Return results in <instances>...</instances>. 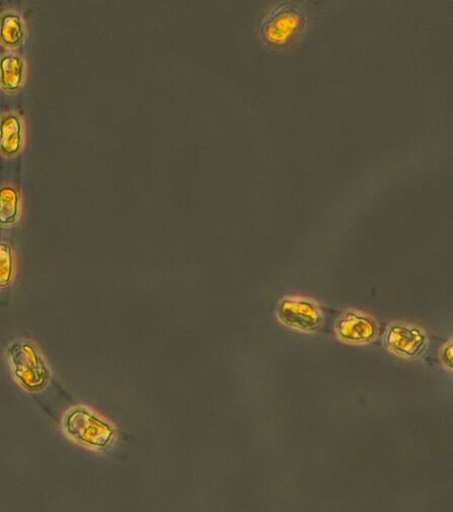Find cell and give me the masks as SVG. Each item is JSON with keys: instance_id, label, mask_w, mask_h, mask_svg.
I'll return each instance as SVG.
<instances>
[{"instance_id": "6da1fadb", "label": "cell", "mask_w": 453, "mask_h": 512, "mask_svg": "<svg viewBox=\"0 0 453 512\" xmlns=\"http://www.w3.org/2000/svg\"><path fill=\"white\" fill-rule=\"evenodd\" d=\"M62 426L70 440L97 452L107 451L116 436V428L109 420L85 406L70 408Z\"/></svg>"}, {"instance_id": "7a4b0ae2", "label": "cell", "mask_w": 453, "mask_h": 512, "mask_svg": "<svg viewBox=\"0 0 453 512\" xmlns=\"http://www.w3.org/2000/svg\"><path fill=\"white\" fill-rule=\"evenodd\" d=\"M308 22L307 11L301 6L292 3L278 5L262 22V40L270 48L286 49L304 35Z\"/></svg>"}, {"instance_id": "3957f363", "label": "cell", "mask_w": 453, "mask_h": 512, "mask_svg": "<svg viewBox=\"0 0 453 512\" xmlns=\"http://www.w3.org/2000/svg\"><path fill=\"white\" fill-rule=\"evenodd\" d=\"M13 376L29 393L44 391L51 381V371L44 356L30 341H16L8 349Z\"/></svg>"}, {"instance_id": "277c9868", "label": "cell", "mask_w": 453, "mask_h": 512, "mask_svg": "<svg viewBox=\"0 0 453 512\" xmlns=\"http://www.w3.org/2000/svg\"><path fill=\"white\" fill-rule=\"evenodd\" d=\"M276 317L285 327L305 334L319 332L325 322L321 305L301 296L283 297L277 304Z\"/></svg>"}, {"instance_id": "5b68a950", "label": "cell", "mask_w": 453, "mask_h": 512, "mask_svg": "<svg viewBox=\"0 0 453 512\" xmlns=\"http://www.w3.org/2000/svg\"><path fill=\"white\" fill-rule=\"evenodd\" d=\"M384 345L394 355L404 359H418L427 351L429 338L424 328L403 322L389 325L384 334Z\"/></svg>"}, {"instance_id": "8992f818", "label": "cell", "mask_w": 453, "mask_h": 512, "mask_svg": "<svg viewBox=\"0 0 453 512\" xmlns=\"http://www.w3.org/2000/svg\"><path fill=\"white\" fill-rule=\"evenodd\" d=\"M379 322L372 316L358 310H346L336 320L334 332L336 338L349 345H368L380 336Z\"/></svg>"}, {"instance_id": "52a82bcc", "label": "cell", "mask_w": 453, "mask_h": 512, "mask_svg": "<svg viewBox=\"0 0 453 512\" xmlns=\"http://www.w3.org/2000/svg\"><path fill=\"white\" fill-rule=\"evenodd\" d=\"M23 127L18 117L8 115L0 122V153L7 157L17 155L23 146Z\"/></svg>"}, {"instance_id": "ba28073f", "label": "cell", "mask_w": 453, "mask_h": 512, "mask_svg": "<svg viewBox=\"0 0 453 512\" xmlns=\"http://www.w3.org/2000/svg\"><path fill=\"white\" fill-rule=\"evenodd\" d=\"M24 78V63L14 55L5 56L0 60V81L7 91L19 89Z\"/></svg>"}, {"instance_id": "9c48e42d", "label": "cell", "mask_w": 453, "mask_h": 512, "mask_svg": "<svg viewBox=\"0 0 453 512\" xmlns=\"http://www.w3.org/2000/svg\"><path fill=\"white\" fill-rule=\"evenodd\" d=\"M20 208L18 192L13 188L0 189V225L12 226L17 222Z\"/></svg>"}, {"instance_id": "30bf717a", "label": "cell", "mask_w": 453, "mask_h": 512, "mask_svg": "<svg viewBox=\"0 0 453 512\" xmlns=\"http://www.w3.org/2000/svg\"><path fill=\"white\" fill-rule=\"evenodd\" d=\"M25 36L22 21L18 16L6 15L0 23V39L11 47H17Z\"/></svg>"}, {"instance_id": "8fae6325", "label": "cell", "mask_w": 453, "mask_h": 512, "mask_svg": "<svg viewBox=\"0 0 453 512\" xmlns=\"http://www.w3.org/2000/svg\"><path fill=\"white\" fill-rule=\"evenodd\" d=\"M15 275V259L13 249L5 243H0V290L8 288Z\"/></svg>"}, {"instance_id": "7c38bea8", "label": "cell", "mask_w": 453, "mask_h": 512, "mask_svg": "<svg viewBox=\"0 0 453 512\" xmlns=\"http://www.w3.org/2000/svg\"><path fill=\"white\" fill-rule=\"evenodd\" d=\"M452 349H453V344H452V339H450L441 347L440 352H439V360H440L441 364L443 365V368L450 373L452 372V369H453Z\"/></svg>"}]
</instances>
